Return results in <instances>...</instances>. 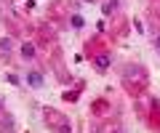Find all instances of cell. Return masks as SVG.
<instances>
[{
    "label": "cell",
    "instance_id": "10",
    "mask_svg": "<svg viewBox=\"0 0 160 133\" xmlns=\"http://www.w3.org/2000/svg\"><path fill=\"white\" fill-rule=\"evenodd\" d=\"M152 48L160 53V35H155V37H152Z\"/></svg>",
    "mask_w": 160,
    "mask_h": 133
},
{
    "label": "cell",
    "instance_id": "9",
    "mask_svg": "<svg viewBox=\"0 0 160 133\" xmlns=\"http://www.w3.org/2000/svg\"><path fill=\"white\" fill-rule=\"evenodd\" d=\"M11 48H13V45H11V40H8V37H3V40H0V51H6V53H8Z\"/></svg>",
    "mask_w": 160,
    "mask_h": 133
},
{
    "label": "cell",
    "instance_id": "8",
    "mask_svg": "<svg viewBox=\"0 0 160 133\" xmlns=\"http://www.w3.org/2000/svg\"><path fill=\"white\" fill-rule=\"evenodd\" d=\"M6 80H8V83H11V85H16V88H19V85H22V80H19V77H16V75H13V72H6Z\"/></svg>",
    "mask_w": 160,
    "mask_h": 133
},
{
    "label": "cell",
    "instance_id": "7",
    "mask_svg": "<svg viewBox=\"0 0 160 133\" xmlns=\"http://www.w3.org/2000/svg\"><path fill=\"white\" fill-rule=\"evenodd\" d=\"M104 112H107V101H104V98H99V101H93V115H96V117H102Z\"/></svg>",
    "mask_w": 160,
    "mask_h": 133
},
{
    "label": "cell",
    "instance_id": "12",
    "mask_svg": "<svg viewBox=\"0 0 160 133\" xmlns=\"http://www.w3.org/2000/svg\"><path fill=\"white\" fill-rule=\"evenodd\" d=\"M118 133H123V131H120V128H118Z\"/></svg>",
    "mask_w": 160,
    "mask_h": 133
},
{
    "label": "cell",
    "instance_id": "4",
    "mask_svg": "<svg viewBox=\"0 0 160 133\" xmlns=\"http://www.w3.org/2000/svg\"><path fill=\"white\" fill-rule=\"evenodd\" d=\"M109 61H112V59H109V53H99V56L93 59V64H96L99 72H107V69H109Z\"/></svg>",
    "mask_w": 160,
    "mask_h": 133
},
{
    "label": "cell",
    "instance_id": "6",
    "mask_svg": "<svg viewBox=\"0 0 160 133\" xmlns=\"http://www.w3.org/2000/svg\"><path fill=\"white\" fill-rule=\"evenodd\" d=\"M104 16H109V13H118V8H120V0H107L104 3Z\"/></svg>",
    "mask_w": 160,
    "mask_h": 133
},
{
    "label": "cell",
    "instance_id": "3",
    "mask_svg": "<svg viewBox=\"0 0 160 133\" xmlns=\"http://www.w3.org/2000/svg\"><path fill=\"white\" fill-rule=\"evenodd\" d=\"M19 53H22V59H24V61H32V59L38 56V48H35V43H22Z\"/></svg>",
    "mask_w": 160,
    "mask_h": 133
},
{
    "label": "cell",
    "instance_id": "5",
    "mask_svg": "<svg viewBox=\"0 0 160 133\" xmlns=\"http://www.w3.org/2000/svg\"><path fill=\"white\" fill-rule=\"evenodd\" d=\"M69 24H72V29H83L86 27V19L80 16V13H69Z\"/></svg>",
    "mask_w": 160,
    "mask_h": 133
},
{
    "label": "cell",
    "instance_id": "2",
    "mask_svg": "<svg viewBox=\"0 0 160 133\" xmlns=\"http://www.w3.org/2000/svg\"><path fill=\"white\" fill-rule=\"evenodd\" d=\"M46 120L53 122V131L56 133H69V120L64 115H59V112H46Z\"/></svg>",
    "mask_w": 160,
    "mask_h": 133
},
{
    "label": "cell",
    "instance_id": "11",
    "mask_svg": "<svg viewBox=\"0 0 160 133\" xmlns=\"http://www.w3.org/2000/svg\"><path fill=\"white\" fill-rule=\"evenodd\" d=\"M86 3H96V0H86Z\"/></svg>",
    "mask_w": 160,
    "mask_h": 133
},
{
    "label": "cell",
    "instance_id": "1",
    "mask_svg": "<svg viewBox=\"0 0 160 133\" xmlns=\"http://www.w3.org/2000/svg\"><path fill=\"white\" fill-rule=\"evenodd\" d=\"M24 83H27L32 91H40V88H46V75L40 69H35V67H29V69L24 72Z\"/></svg>",
    "mask_w": 160,
    "mask_h": 133
}]
</instances>
